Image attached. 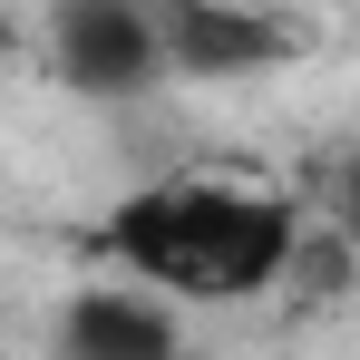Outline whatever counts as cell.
I'll return each instance as SVG.
<instances>
[{"instance_id":"cell-4","label":"cell","mask_w":360,"mask_h":360,"mask_svg":"<svg viewBox=\"0 0 360 360\" xmlns=\"http://www.w3.org/2000/svg\"><path fill=\"white\" fill-rule=\"evenodd\" d=\"M59 341L78 360H166L176 351V311L156 292H78V311L59 321Z\"/></svg>"},{"instance_id":"cell-1","label":"cell","mask_w":360,"mask_h":360,"mask_svg":"<svg viewBox=\"0 0 360 360\" xmlns=\"http://www.w3.org/2000/svg\"><path fill=\"white\" fill-rule=\"evenodd\" d=\"M108 253L136 283L195 302H243L292 263V205L263 185H146L108 214Z\"/></svg>"},{"instance_id":"cell-2","label":"cell","mask_w":360,"mask_h":360,"mask_svg":"<svg viewBox=\"0 0 360 360\" xmlns=\"http://www.w3.org/2000/svg\"><path fill=\"white\" fill-rule=\"evenodd\" d=\"M166 68L156 0H59V78L78 98H146Z\"/></svg>"},{"instance_id":"cell-3","label":"cell","mask_w":360,"mask_h":360,"mask_svg":"<svg viewBox=\"0 0 360 360\" xmlns=\"http://www.w3.org/2000/svg\"><path fill=\"white\" fill-rule=\"evenodd\" d=\"M156 30L185 78H253V68L292 59V30L263 10H234V0H156Z\"/></svg>"}]
</instances>
